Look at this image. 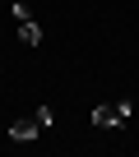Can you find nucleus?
<instances>
[{
	"label": "nucleus",
	"instance_id": "2",
	"mask_svg": "<svg viewBox=\"0 0 139 157\" xmlns=\"http://www.w3.org/2000/svg\"><path fill=\"white\" fill-rule=\"evenodd\" d=\"M130 116H134V102H111V106H93V125H97V129L125 125Z\"/></svg>",
	"mask_w": 139,
	"mask_h": 157
},
{
	"label": "nucleus",
	"instance_id": "1",
	"mask_svg": "<svg viewBox=\"0 0 139 157\" xmlns=\"http://www.w3.org/2000/svg\"><path fill=\"white\" fill-rule=\"evenodd\" d=\"M46 125H51V106H37L33 116H23V120L10 125V139H14V143H28V139H37Z\"/></svg>",
	"mask_w": 139,
	"mask_h": 157
},
{
	"label": "nucleus",
	"instance_id": "3",
	"mask_svg": "<svg viewBox=\"0 0 139 157\" xmlns=\"http://www.w3.org/2000/svg\"><path fill=\"white\" fill-rule=\"evenodd\" d=\"M19 42H23V46H37V42H42V28H37V19H23V23H19Z\"/></svg>",
	"mask_w": 139,
	"mask_h": 157
}]
</instances>
